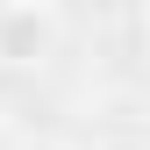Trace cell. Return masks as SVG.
<instances>
[{
	"label": "cell",
	"instance_id": "obj_1",
	"mask_svg": "<svg viewBox=\"0 0 150 150\" xmlns=\"http://www.w3.org/2000/svg\"><path fill=\"white\" fill-rule=\"evenodd\" d=\"M57 50V14L43 0H0V71H36Z\"/></svg>",
	"mask_w": 150,
	"mask_h": 150
},
{
	"label": "cell",
	"instance_id": "obj_2",
	"mask_svg": "<svg viewBox=\"0 0 150 150\" xmlns=\"http://www.w3.org/2000/svg\"><path fill=\"white\" fill-rule=\"evenodd\" d=\"M14 150H64V143H50V136H22Z\"/></svg>",
	"mask_w": 150,
	"mask_h": 150
},
{
	"label": "cell",
	"instance_id": "obj_3",
	"mask_svg": "<svg viewBox=\"0 0 150 150\" xmlns=\"http://www.w3.org/2000/svg\"><path fill=\"white\" fill-rule=\"evenodd\" d=\"M93 150H143V143H129V136H107V143H93Z\"/></svg>",
	"mask_w": 150,
	"mask_h": 150
},
{
	"label": "cell",
	"instance_id": "obj_4",
	"mask_svg": "<svg viewBox=\"0 0 150 150\" xmlns=\"http://www.w3.org/2000/svg\"><path fill=\"white\" fill-rule=\"evenodd\" d=\"M143 29H150V0H143Z\"/></svg>",
	"mask_w": 150,
	"mask_h": 150
}]
</instances>
